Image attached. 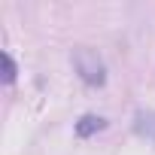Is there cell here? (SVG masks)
Here are the masks:
<instances>
[{"label": "cell", "mask_w": 155, "mask_h": 155, "mask_svg": "<svg viewBox=\"0 0 155 155\" xmlns=\"http://www.w3.org/2000/svg\"><path fill=\"white\" fill-rule=\"evenodd\" d=\"M73 67H76V73H79V79L85 85H104L107 82V67H104L101 55L88 46L73 49Z\"/></svg>", "instance_id": "cell-1"}, {"label": "cell", "mask_w": 155, "mask_h": 155, "mask_svg": "<svg viewBox=\"0 0 155 155\" xmlns=\"http://www.w3.org/2000/svg\"><path fill=\"white\" fill-rule=\"evenodd\" d=\"M104 128H107V122L101 116H82L79 122H76V134H79V137H91V134H97Z\"/></svg>", "instance_id": "cell-2"}, {"label": "cell", "mask_w": 155, "mask_h": 155, "mask_svg": "<svg viewBox=\"0 0 155 155\" xmlns=\"http://www.w3.org/2000/svg\"><path fill=\"white\" fill-rule=\"evenodd\" d=\"M12 79H15V61L9 58V52H3V82L9 85Z\"/></svg>", "instance_id": "cell-3"}]
</instances>
